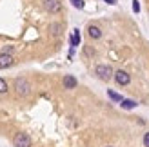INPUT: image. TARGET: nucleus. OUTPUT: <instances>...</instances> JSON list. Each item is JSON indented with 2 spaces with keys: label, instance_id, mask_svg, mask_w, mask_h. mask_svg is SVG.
<instances>
[{
  "label": "nucleus",
  "instance_id": "obj_8",
  "mask_svg": "<svg viewBox=\"0 0 149 147\" xmlns=\"http://www.w3.org/2000/svg\"><path fill=\"white\" fill-rule=\"evenodd\" d=\"M87 33H89V36H91L93 40H98L100 36H102V29L98 26H89L87 27Z\"/></svg>",
  "mask_w": 149,
  "mask_h": 147
},
{
  "label": "nucleus",
  "instance_id": "obj_14",
  "mask_svg": "<svg viewBox=\"0 0 149 147\" xmlns=\"http://www.w3.org/2000/svg\"><path fill=\"white\" fill-rule=\"evenodd\" d=\"M133 11H135V13H140V4H138V0H133Z\"/></svg>",
  "mask_w": 149,
  "mask_h": 147
},
{
  "label": "nucleus",
  "instance_id": "obj_10",
  "mask_svg": "<svg viewBox=\"0 0 149 147\" xmlns=\"http://www.w3.org/2000/svg\"><path fill=\"white\" fill-rule=\"evenodd\" d=\"M120 105H122V109H135L138 104L135 100H129V98H124L122 102H120Z\"/></svg>",
  "mask_w": 149,
  "mask_h": 147
},
{
  "label": "nucleus",
  "instance_id": "obj_11",
  "mask_svg": "<svg viewBox=\"0 0 149 147\" xmlns=\"http://www.w3.org/2000/svg\"><path fill=\"white\" fill-rule=\"evenodd\" d=\"M107 96L111 98V100H115V102H122L124 98L120 96V94H118V93H115V91H111V89H107Z\"/></svg>",
  "mask_w": 149,
  "mask_h": 147
},
{
  "label": "nucleus",
  "instance_id": "obj_13",
  "mask_svg": "<svg viewBox=\"0 0 149 147\" xmlns=\"http://www.w3.org/2000/svg\"><path fill=\"white\" fill-rule=\"evenodd\" d=\"M0 93H7V84L4 78H0Z\"/></svg>",
  "mask_w": 149,
  "mask_h": 147
},
{
  "label": "nucleus",
  "instance_id": "obj_2",
  "mask_svg": "<svg viewBox=\"0 0 149 147\" xmlns=\"http://www.w3.org/2000/svg\"><path fill=\"white\" fill-rule=\"evenodd\" d=\"M95 75L98 76L100 80H109L111 76H115V73H113V69H111L109 65H104V64H100V65H96V69H95Z\"/></svg>",
  "mask_w": 149,
  "mask_h": 147
},
{
  "label": "nucleus",
  "instance_id": "obj_15",
  "mask_svg": "<svg viewBox=\"0 0 149 147\" xmlns=\"http://www.w3.org/2000/svg\"><path fill=\"white\" fill-rule=\"evenodd\" d=\"M58 29H60V24H53V26H51V31H53L55 35H58V33H60Z\"/></svg>",
  "mask_w": 149,
  "mask_h": 147
},
{
  "label": "nucleus",
  "instance_id": "obj_6",
  "mask_svg": "<svg viewBox=\"0 0 149 147\" xmlns=\"http://www.w3.org/2000/svg\"><path fill=\"white\" fill-rule=\"evenodd\" d=\"M13 56L9 53H0V69H6V67H11L13 65Z\"/></svg>",
  "mask_w": 149,
  "mask_h": 147
},
{
  "label": "nucleus",
  "instance_id": "obj_4",
  "mask_svg": "<svg viewBox=\"0 0 149 147\" xmlns=\"http://www.w3.org/2000/svg\"><path fill=\"white\" fill-rule=\"evenodd\" d=\"M44 7L49 13H60L62 11V2L60 0H44Z\"/></svg>",
  "mask_w": 149,
  "mask_h": 147
},
{
  "label": "nucleus",
  "instance_id": "obj_17",
  "mask_svg": "<svg viewBox=\"0 0 149 147\" xmlns=\"http://www.w3.org/2000/svg\"><path fill=\"white\" fill-rule=\"evenodd\" d=\"M104 2H107V4H116V0H104Z\"/></svg>",
  "mask_w": 149,
  "mask_h": 147
},
{
  "label": "nucleus",
  "instance_id": "obj_3",
  "mask_svg": "<svg viewBox=\"0 0 149 147\" xmlns=\"http://www.w3.org/2000/svg\"><path fill=\"white\" fill-rule=\"evenodd\" d=\"M13 145L15 147H31V138L26 133H17L13 138Z\"/></svg>",
  "mask_w": 149,
  "mask_h": 147
},
{
  "label": "nucleus",
  "instance_id": "obj_5",
  "mask_svg": "<svg viewBox=\"0 0 149 147\" xmlns=\"http://www.w3.org/2000/svg\"><path fill=\"white\" fill-rule=\"evenodd\" d=\"M115 80H116V84L118 85H127L131 82V76H129V73H125V71H116L115 73Z\"/></svg>",
  "mask_w": 149,
  "mask_h": 147
},
{
  "label": "nucleus",
  "instance_id": "obj_12",
  "mask_svg": "<svg viewBox=\"0 0 149 147\" xmlns=\"http://www.w3.org/2000/svg\"><path fill=\"white\" fill-rule=\"evenodd\" d=\"M69 2L73 4V7H77V9H84V0H69Z\"/></svg>",
  "mask_w": 149,
  "mask_h": 147
},
{
  "label": "nucleus",
  "instance_id": "obj_16",
  "mask_svg": "<svg viewBox=\"0 0 149 147\" xmlns=\"http://www.w3.org/2000/svg\"><path fill=\"white\" fill-rule=\"evenodd\" d=\"M144 147H149V133L144 135Z\"/></svg>",
  "mask_w": 149,
  "mask_h": 147
},
{
  "label": "nucleus",
  "instance_id": "obj_7",
  "mask_svg": "<svg viewBox=\"0 0 149 147\" xmlns=\"http://www.w3.org/2000/svg\"><path fill=\"white\" fill-rule=\"evenodd\" d=\"M77 85H78V82H77V78L73 75H65L64 76V87L65 89H74Z\"/></svg>",
  "mask_w": 149,
  "mask_h": 147
},
{
  "label": "nucleus",
  "instance_id": "obj_9",
  "mask_svg": "<svg viewBox=\"0 0 149 147\" xmlns=\"http://www.w3.org/2000/svg\"><path fill=\"white\" fill-rule=\"evenodd\" d=\"M69 42H71V47L73 49L77 47V46H80V31H78V29H73V35H71Z\"/></svg>",
  "mask_w": 149,
  "mask_h": 147
},
{
  "label": "nucleus",
  "instance_id": "obj_1",
  "mask_svg": "<svg viewBox=\"0 0 149 147\" xmlns=\"http://www.w3.org/2000/svg\"><path fill=\"white\" fill-rule=\"evenodd\" d=\"M15 91H17L18 96H27L31 93V85L26 78H17L15 80Z\"/></svg>",
  "mask_w": 149,
  "mask_h": 147
}]
</instances>
